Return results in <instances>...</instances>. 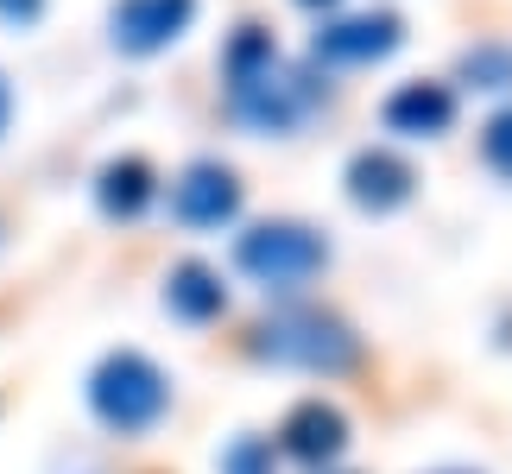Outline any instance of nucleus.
Here are the masks:
<instances>
[{"instance_id": "nucleus-1", "label": "nucleus", "mask_w": 512, "mask_h": 474, "mask_svg": "<svg viewBox=\"0 0 512 474\" xmlns=\"http://www.w3.org/2000/svg\"><path fill=\"white\" fill-rule=\"evenodd\" d=\"M317 102H323L317 76L291 70L279 57V45H272V32L247 26L228 45V108H234L241 127H253V133H291Z\"/></svg>"}, {"instance_id": "nucleus-2", "label": "nucleus", "mask_w": 512, "mask_h": 474, "mask_svg": "<svg viewBox=\"0 0 512 474\" xmlns=\"http://www.w3.org/2000/svg\"><path fill=\"white\" fill-rule=\"evenodd\" d=\"M253 354L272 367H298V373H348L361 361V342H354V329L342 316L298 304V310H279L253 329Z\"/></svg>"}, {"instance_id": "nucleus-3", "label": "nucleus", "mask_w": 512, "mask_h": 474, "mask_svg": "<svg viewBox=\"0 0 512 474\" xmlns=\"http://www.w3.org/2000/svg\"><path fill=\"white\" fill-rule=\"evenodd\" d=\"M89 405H95V418H102L108 430L140 437V430H152L165 418L171 380L146 361L140 348H114V354H102V367L89 373Z\"/></svg>"}, {"instance_id": "nucleus-4", "label": "nucleus", "mask_w": 512, "mask_h": 474, "mask_svg": "<svg viewBox=\"0 0 512 474\" xmlns=\"http://www.w3.org/2000/svg\"><path fill=\"white\" fill-rule=\"evenodd\" d=\"M234 266L247 279H260L266 291H298L329 266V241L304 222H260L234 241Z\"/></svg>"}, {"instance_id": "nucleus-5", "label": "nucleus", "mask_w": 512, "mask_h": 474, "mask_svg": "<svg viewBox=\"0 0 512 474\" xmlns=\"http://www.w3.org/2000/svg\"><path fill=\"white\" fill-rule=\"evenodd\" d=\"M399 13H354V19H329V26L310 38L317 64H336V70H361V64H380V57L399 51Z\"/></svg>"}, {"instance_id": "nucleus-6", "label": "nucleus", "mask_w": 512, "mask_h": 474, "mask_svg": "<svg viewBox=\"0 0 512 474\" xmlns=\"http://www.w3.org/2000/svg\"><path fill=\"white\" fill-rule=\"evenodd\" d=\"M171 215L184 228H222L241 215V184H234L228 165H215V158H196V165L177 171L171 184Z\"/></svg>"}, {"instance_id": "nucleus-7", "label": "nucleus", "mask_w": 512, "mask_h": 474, "mask_svg": "<svg viewBox=\"0 0 512 474\" xmlns=\"http://www.w3.org/2000/svg\"><path fill=\"white\" fill-rule=\"evenodd\" d=\"M196 19V0H114L108 26H114V45L133 51V57H152L165 51L171 38H184Z\"/></svg>"}, {"instance_id": "nucleus-8", "label": "nucleus", "mask_w": 512, "mask_h": 474, "mask_svg": "<svg viewBox=\"0 0 512 474\" xmlns=\"http://www.w3.org/2000/svg\"><path fill=\"white\" fill-rule=\"evenodd\" d=\"M279 443H285V456H298V462H336L348 449V418L323 399H304V405L285 411Z\"/></svg>"}, {"instance_id": "nucleus-9", "label": "nucleus", "mask_w": 512, "mask_h": 474, "mask_svg": "<svg viewBox=\"0 0 512 474\" xmlns=\"http://www.w3.org/2000/svg\"><path fill=\"white\" fill-rule=\"evenodd\" d=\"M411 165L399 152H380V146H367V152H354L348 158V196H354V209H373V215H386V209H399L405 196H411Z\"/></svg>"}, {"instance_id": "nucleus-10", "label": "nucleus", "mask_w": 512, "mask_h": 474, "mask_svg": "<svg viewBox=\"0 0 512 474\" xmlns=\"http://www.w3.org/2000/svg\"><path fill=\"white\" fill-rule=\"evenodd\" d=\"M380 121L392 133H405V140H437V133H449V121H456V95L443 83H405V89L386 95Z\"/></svg>"}, {"instance_id": "nucleus-11", "label": "nucleus", "mask_w": 512, "mask_h": 474, "mask_svg": "<svg viewBox=\"0 0 512 474\" xmlns=\"http://www.w3.org/2000/svg\"><path fill=\"white\" fill-rule=\"evenodd\" d=\"M165 310H171V316H184V323H215V316L228 310L222 272H209L203 260L171 266V279H165Z\"/></svg>"}, {"instance_id": "nucleus-12", "label": "nucleus", "mask_w": 512, "mask_h": 474, "mask_svg": "<svg viewBox=\"0 0 512 474\" xmlns=\"http://www.w3.org/2000/svg\"><path fill=\"white\" fill-rule=\"evenodd\" d=\"M152 196H159V177H152L146 158H114V165H102V184H95V203H102V215H114V222H133Z\"/></svg>"}, {"instance_id": "nucleus-13", "label": "nucleus", "mask_w": 512, "mask_h": 474, "mask_svg": "<svg viewBox=\"0 0 512 474\" xmlns=\"http://www.w3.org/2000/svg\"><path fill=\"white\" fill-rule=\"evenodd\" d=\"M462 76L475 89H512V51L506 45H475L462 57Z\"/></svg>"}, {"instance_id": "nucleus-14", "label": "nucleus", "mask_w": 512, "mask_h": 474, "mask_svg": "<svg viewBox=\"0 0 512 474\" xmlns=\"http://www.w3.org/2000/svg\"><path fill=\"white\" fill-rule=\"evenodd\" d=\"M481 152H487V165H494V171L512 177V108H500L494 121L481 127Z\"/></svg>"}, {"instance_id": "nucleus-15", "label": "nucleus", "mask_w": 512, "mask_h": 474, "mask_svg": "<svg viewBox=\"0 0 512 474\" xmlns=\"http://www.w3.org/2000/svg\"><path fill=\"white\" fill-rule=\"evenodd\" d=\"M260 468H266V443H241L228 456V474H260Z\"/></svg>"}, {"instance_id": "nucleus-16", "label": "nucleus", "mask_w": 512, "mask_h": 474, "mask_svg": "<svg viewBox=\"0 0 512 474\" xmlns=\"http://www.w3.org/2000/svg\"><path fill=\"white\" fill-rule=\"evenodd\" d=\"M38 13H45V0H0V19H7V26H32Z\"/></svg>"}, {"instance_id": "nucleus-17", "label": "nucleus", "mask_w": 512, "mask_h": 474, "mask_svg": "<svg viewBox=\"0 0 512 474\" xmlns=\"http://www.w3.org/2000/svg\"><path fill=\"white\" fill-rule=\"evenodd\" d=\"M7 114H13V89H7V76H0V133H7Z\"/></svg>"}, {"instance_id": "nucleus-18", "label": "nucleus", "mask_w": 512, "mask_h": 474, "mask_svg": "<svg viewBox=\"0 0 512 474\" xmlns=\"http://www.w3.org/2000/svg\"><path fill=\"white\" fill-rule=\"evenodd\" d=\"M298 7H336V0H298Z\"/></svg>"}, {"instance_id": "nucleus-19", "label": "nucleus", "mask_w": 512, "mask_h": 474, "mask_svg": "<svg viewBox=\"0 0 512 474\" xmlns=\"http://www.w3.org/2000/svg\"><path fill=\"white\" fill-rule=\"evenodd\" d=\"M437 474H468V468H437Z\"/></svg>"}]
</instances>
